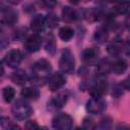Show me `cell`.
<instances>
[{"mask_svg": "<svg viewBox=\"0 0 130 130\" xmlns=\"http://www.w3.org/2000/svg\"><path fill=\"white\" fill-rule=\"evenodd\" d=\"M14 94H15V90L13 89V87L11 86H6L3 88V91H2V95H3V99L6 103H10L13 98H14Z\"/></svg>", "mask_w": 130, "mask_h": 130, "instance_id": "26", "label": "cell"}, {"mask_svg": "<svg viewBox=\"0 0 130 130\" xmlns=\"http://www.w3.org/2000/svg\"><path fill=\"white\" fill-rule=\"evenodd\" d=\"M75 67V60L72 52L69 49H64L62 51L60 60H59V68L61 72L71 74Z\"/></svg>", "mask_w": 130, "mask_h": 130, "instance_id": "3", "label": "cell"}, {"mask_svg": "<svg viewBox=\"0 0 130 130\" xmlns=\"http://www.w3.org/2000/svg\"><path fill=\"white\" fill-rule=\"evenodd\" d=\"M108 90V83L105 80H100L94 83L89 90V94L91 98H103Z\"/></svg>", "mask_w": 130, "mask_h": 130, "instance_id": "10", "label": "cell"}, {"mask_svg": "<svg viewBox=\"0 0 130 130\" xmlns=\"http://www.w3.org/2000/svg\"><path fill=\"white\" fill-rule=\"evenodd\" d=\"M124 48H125V44H124L123 40L115 39L109 43V45L107 47V51L112 56H118L124 50Z\"/></svg>", "mask_w": 130, "mask_h": 130, "instance_id": "11", "label": "cell"}, {"mask_svg": "<svg viewBox=\"0 0 130 130\" xmlns=\"http://www.w3.org/2000/svg\"><path fill=\"white\" fill-rule=\"evenodd\" d=\"M85 109L89 114L98 115L106 110V103L102 98H90L86 103Z\"/></svg>", "mask_w": 130, "mask_h": 130, "instance_id": "5", "label": "cell"}, {"mask_svg": "<svg viewBox=\"0 0 130 130\" xmlns=\"http://www.w3.org/2000/svg\"><path fill=\"white\" fill-rule=\"evenodd\" d=\"M52 70L51 63L45 59H41L34 63L32 68H31V73H32V79L34 81H42L45 80L49 77V74Z\"/></svg>", "mask_w": 130, "mask_h": 130, "instance_id": "1", "label": "cell"}, {"mask_svg": "<svg viewBox=\"0 0 130 130\" xmlns=\"http://www.w3.org/2000/svg\"><path fill=\"white\" fill-rule=\"evenodd\" d=\"M96 125L95 123L93 122L92 119H90L89 117H86L83 119V122H82V128L84 129H87V130H91V129H95Z\"/></svg>", "mask_w": 130, "mask_h": 130, "instance_id": "28", "label": "cell"}, {"mask_svg": "<svg viewBox=\"0 0 130 130\" xmlns=\"http://www.w3.org/2000/svg\"><path fill=\"white\" fill-rule=\"evenodd\" d=\"M11 80L17 85H23L27 81V75L25 71L18 69L11 74Z\"/></svg>", "mask_w": 130, "mask_h": 130, "instance_id": "19", "label": "cell"}, {"mask_svg": "<svg viewBox=\"0 0 130 130\" xmlns=\"http://www.w3.org/2000/svg\"><path fill=\"white\" fill-rule=\"evenodd\" d=\"M84 18L89 21V22H93L96 21L100 18V11L95 8H88L84 11Z\"/></svg>", "mask_w": 130, "mask_h": 130, "instance_id": "23", "label": "cell"}, {"mask_svg": "<svg viewBox=\"0 0 130 130\" xmlns=\"http://www.w3.org/2000/svg\"><path fill=\"white\" fill-rule=\"evenodd\" d=\"M8 3H10V4H13V5H15V4H18L19 2H20V0H6Z\"/></svg>", "mask_w": 130, "mask_h": 130, "instance_id": "33", "label": "cell"}, {"mask_svg": "<svg viewBox=\"0 0 130 130\" xmlns=\"http://www.w3.org/2000/svg\"><path fill=\"white\" fill-rule=\"evenodd\" d=\"M95 71H96V74L101 76H105L112 71V63L108 59H102L98 63Z\"/></svg>", "mask_w": 130, "mask_h": 130, "instance_id": "13", "label": "cell"}, {"mask_svg": "<svg viewBox=\"0 0 130 130\" xmlns=\"http://www.w3.org/2000/svg\"><path fill=\"white\" fill-rule=\"evenodd\" d=\"M66 83V78L62 73H53L47 78V84L50 90L56 91L62 88Z\"/></svg>", "mask_w": 130, "mask_h": 130, "instance_id": "6", "label": "cell"}, {"mask_svg": "<svg viewBox=\"0 0 130 130\" xmlns=\"http://www.w3.org/2000/svg\"><path fill=\"white\" fill-rule=\"evenodd\" d=\"M45 49L46 52L50 55H54L56 52V41L53 34H48L45 37Z\"/></svg>", "mask_w": 130, "mask_h": 130, "instance_id": "18", "label": "cell"}, {"mask_svg": "<svg viewBox=\"0 0 130 130\" xmlns=\"http://www.w3.org/2000/svg\"><path fill=\"white\" fill-rule=\"evenodd\" d=\"M26 36V28L24 27H19L17 28L14 34H13V39L15 41H22Z\"/></svg>", "mask_w": 130, "mask_h": 130, "instance_id": "27", "label": "cell"}, {"mask_svg": "<svg viewBox=\"0 0 130 130\" xmlns=\"http://www.w3.org/2000/svg\"><path fill=\"white\" fill-rule=\"evenodd\" d=\"M22 58L23 57H22V54H21L20 51L11 50L5 55V57L3 59V62L10 68H16L21 63Z\"/></svg>", "mask_w": 130, "mask_h": 130, "instance_id": "7", "label": "cell"}, {"mask_svg": "<svg viewBox=\"0 0 130 130\" xmlns=\"http://www.w3.org/2000/svg\"><path fill=\"white\" fill-rule=\"evenodd\" d=\"M42 4L46 8H53L56 6V0H41Z\"/></svg>", "mask_w": 130, "mask_h": 130, "instance_id": "29", "label": "cell"}, {"mask_svg": "<svg viewBox=\"0 0 130 130\" xmlns=\"http://www.w3.org/2000/svg\"><path fill=\"white\" fill-rule=\"evenodd\" d=\"M126 69H127V63L123 59H119L114 63H112V71L117 75L124 73Z\"/></svg>", "mask_w": 130, "mask_h": 130, "instance_id": "21", "label": "cell"}, {"mask_svg": "<svg viewBox=\"0 0 130 130\" xmlns=\"http://www.w3.org/2000/svg\"><path fill=\"white\" fill-rule=\"evenodd\" d=\"M61 13H62V18L65 22H73L77 19L76 11L69 6H64Z\"/></svg>", "mask_w": 130, "mask_h": 130, "instance_id": "17", "label": "cell"}, {"mask_svg": "<svg viewBox=\"0 0 130 130\" xmlns=\"http://www.w3.org/2000/svg\"><path fill=\"white\" fill-rule=\"evenodd\" d=\"M73 119L66 113H60L52 119V127L58 130H67L72 127Z\"/></svg>", "mask_w": 130, "mask_h": 130, "instance_id": "4", "label": "cell"}, {"mask_svg": "<svg viewBox=\"0 0 130 130\" xmlns=\"http://www.w3.org/2000/svg\"><path fill=\"white\" fill-rule=\"evenodd\" d=\"M125 26L127 27V29L130 30V14H128L125 18Z\"/></svg>", "mask_w": 130, "mask_h": 130, "instance_id": "32", "label": "cell"}, {"mask_svg": "<svg viewBox=\"0 0 130 130\" xmlns=\"http://www.w3.org/2000/svg\"><path fill=\"white\" fill-rule=\"evenodd\" d=\"M109 38V31L105 26H100L99 28L95 29L93 34V40L98 44H104L107 42Z\"/></svg>", "mask_w": 130, "mask_h": 130, "instance_id": "16", "label": "cell"}, {"mask_svg": "<svg viewBox=\"0 0 130 130\" xmlns=\"http://www.w3.org/2000/svg\"><path fill=\"white\" fill-rule=\"evenodd\" d=\"M17 12L9 7L1 9V22L6 25H12L17 21Z\"/></svg>", "mask_w": 130, "mask_h": 130, "instance_id": "9", "label": "cell"}, {"mask_svg": "<svg viewBox=\"0 0 130 130\" xmlns=\"http://www.w3.org/2000/svg\"><path fill=\"white\" fill-rule=\"evenodd\" d=\"M107 2H110V3H113V2H117L118 0H106Z\"/></svg>", "mask_w": 130, "mask_h": 130, "instance_id": "35", "label": "cell"}, {"mask_svg": "<svg viewBox=\"0 0 130 130\" xmlns=\"http://www.w3.org/2000/svg\"><path fill=\"white\" fill-rule=\"evenodd\" d=\"M73 36H74V30L70 26H63L59 29V38L64 42L70 41L73 38Z\"/></svg>", "mask_w": 130, "mask_h": 130, "instance_id": "22", "label": "cell"}, {"mask_svg": "<svg viewBox=\"0 0 130 130\" xmlns=\"http://www.w3.org/2000/svg\"><path fill=\"white\" fill-rule=\"evenodd\" d=\"M100 51L96 48H87L82 53V60L86 64H93L96 62Z\"/></svg>", "mask_w": 130, "mask_h": 130, "instance_id": "12", "label": "cell"}, {"mask_svg": "<svg viewBox=\"0 0 130 130\" xmlns=\"http://www.w3.org/2000/svg\"><path fill=\"white\" fill-rule=\"evenodd\" d=\"M122 85L124 86V88L125 89H127V90H129L130 91V75L123 81V83H122Z\"/></svg>", "mask_w": 130, "mask_h": 130, "instance_id": "31", "label": "cell"}, {"mask_svg": "<svg viewBox=\"0 0 130 130\" xmlns=\"http://www.w3.org/2000/svg\"><path fill=\"white\" fill-rule=\"evenodd\" d=\"M129 5H130V3L127 0H120L117 2L114 9H115L116 13H118V14H125L129 10Z\"/></svg>", "mask_w": 130, "mask_h": 130, "instance_id": "25", "label": "cell"}, {"mask_svg": "<svg viewBox=\"0 0 130 130\" xmlns=\"http://www.w3.org/2000/svg\"><path fill=\"white\" fill-rule=\"evenodd\" d=\"M42 46V39L39 35L35 34V35H31L29 36L27 39H25V42H24V48L27 52L29 53H35V52H38L40 50Z\"/></svg>", "mask_w": 130, "mask_h": 130, "instance_id": "8", "label": "cell"}, {"mask_svg": "<svg viewBox=\"0 0 130 130\" xmlns=\"http://www.w3.org/2000/svg\"><path fill=\"white\" fill-rule=\"evenodd\" d=\"M25 128H26V129H31V130H34V129L40 128V126L38 125V123H37L36 121H28V122H26V124H25Z\"/></svg>", "mask_w": 130, "mask_h": 130, "instance_id": "30", "label": "cell"}, {"mask_svg": "<svg viewBox=\"0 0 130 130\" xmlns=\"http://www.w3.org/2000/svg\"><path fill=\"white\" fill-rule=\"evenodd\" d=\"M80 1H81V0H69V2H70L71 4H74V5H75V4H78Z\"/></svg>", "mask_w": 130, "mask_h": 130, "instance_id": "34", "label": "cell"}, {"mask_svg": "<svg viewBox=\"0 0 130 130\" xmlns=\"http://www.w3.org/2000/svg\"><path fill=\"white\" fill-rule=\"evenodd\" d=\"M58 23H59V18L55 13L51 12V13H48L45 16V24L48 27L54 28V27H56L58 25Z\"/></svg>", "mask_w": 130, "mask_h": 130, "instance_id": "24", "label": "cell"}, {"mask_svg": "<svg viewBox=\"0 0 130 130\" xmlns=\"http://www.w3.org/2000/svg\"><path fill=\"white\" fill-rule=\"evenodd\" d=\"M67 99H68V93L67 92H64V91L59 92V93H57V95H55L51 100L50 105L53 106L55 109H60L66 104Z\"/></svg>", "mask_w": 130, "mask_h": 130, "instance_id": "15", "label": "cell"}, {"mask_svg": "<svg viewBox=\"0 0 130 130\" xmlns=\"http://www.w3.org/2000/svg\"><path fill=\"white\" fill-rule=\"evenodd\" d=\"M83 1H89V0H83Z\"/></svg>", "mask_w": 130, "mask_h": 130, "instance_id": "36", "label": "cell"}, {"mask_svg": "<svg viewBox=\"0 0 130 130\" xmlns=\"http://www.w3.org/2000/svg\"><path fill=\"white\" fill-rule=\"evenodd\" d=\"M11 111H12V114L15 117V119H17L19 121L27 119L32 114V109L29 106V104L22 100L16 101L13 104Z\"/></svg>", "mask_w": 130, "mask_h": 130, "instance_id": "2", "label": "cell"}, {"mask_svg": "<svg viewBox=\"0 0 130 130\" xmlns=\"http://www.w3.org/2000/svg\"><path fill=\"white\" fill-rule=\"evenodd\" d=\"M45 17L43 16V15H36L31 20H30V29L34 31V32H36V34H38V32H40V31H42L43 29H44V27H45Z\"/></svg>", "mask_w": 130, "mask_h": 130, "instance_id": "14", "label": "cell"}, {"mask_svg": "<svg viewBox=\"0 0 130 130\" xmlns=\"http://www.w3.org/2000/svg\"><path fill=\"white\" fill-rule=\"evenodd\" d=\"M20 94H21V96L23 99L32 100V101L38 100V98L40 96L39 90L37 88H35V87H24V88L21 89Z\"/></svg>", "mask_w": 130, "mask_h": 130, "instance_id": "20", "label": "cell"}]
</instances>
